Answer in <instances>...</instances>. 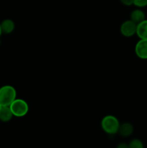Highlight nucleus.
Segmentation results:
<instances>
[{
  "label": "nucleus",
  "mask_w": 147,
  "mask_h": 148,
  "mask_svg": "<svg viewBox=\"0 0 147 148\" xmlns=\"http://www.w3.org/2000/svg\"><path fill=\"white\" fill-rule=\"evenodd\" d=\"M120 124L119 120L113 115H107L101 121V127L105 133L108 134H115L118 133Z\"/></svg>",
  "instance_id": "obj_1"
},
{
  "label": "nucleus",
  "mask_w": 147,
  "mask_h": 148,
  "mask_svg": "<svg viewBox=\"0 0 147 148\" xmlns=\"http://www.w3.org/2000/svg\"><path fill=\"white\" fill-rule=\"evenodd\" d=\"M17 98V90L12 85H4L0 88V104L2 106H10Z\"/></svg>",
  "instance_id": "obj_2"
},
{
  "label": "nucleus",
  "mask_w": 147,
  "mask_h": 148,
  "mask_svg": "<svg viewBox=\"0 0 147 148\" xmlns=\"http://www.w3.org/2000/svg\"><path fill=\"white\" fill-rule=\"evenodd\" d=\"M14 116L23 117L25 116L29 112V105L26 101L20 98H16L11 105L10 106Z\"/></svg>",
  "instance_id": "obj_3"
},
{
  "label": "nucleus",
  "mask_w": 147,
  "mask_h": 148,
  "mask_svg": "<svg viewBox=\"0 0 147 148\" xmlns=\"http://www.w3.org/2000/svg\"><path fill=\"white\" fill-rule=\"evenodd\" d=\"M136 23L133 22L131 20H125L121 24L120 30V33L124 37L129 38L136 34Z\"/></svg>",
  "instance_id": "obj_4"
},
{
  "label": "nucleus",
  "mask_w": 147,
  "mask_h": 148,
  "mask_svg": "<svg viewBox=\"0 0 147 148\" xmlns=\"http://www.w3.org/2000/svg\"><path fill=\"white\" fill-rule=\"evenodd\" d=\"M135 53L138 58L147 59V39H140L135 46Z\"/></svg>",
  "instance_id": "obj_5"
},
{
  "label": "nucleus",
  "mask_w": 147,
  "mask_h": 148,
  "mask_svg": "<svg viewBox=\"0 0 147 148\" xmlns=\"http://www.w3.org/2000/svg\"><path fill=\"white\" fill-rule=\"evenodd\" d=\"M0 24H1V31L4 34H10L14 31L15 28V24L11 19H5L1 23H0Z\"/></svg>",
  "instance_id": "obj_6"
},
{
  "label": "nucleus",
  "mask_w": 147,
  "mask_h": 148,
  "mask_svg": "<svg viewBox=\"0 0 147 148\" xmlns=\"http://www.w3.org/2000/svg\"><path fill=\"white\" fill-rule=\"evenodd\" d=\"M133 127L131 123L125 122L120 125L118 133L122 137H129L133 134Z\"/></svg>",
  "instance_id": "obj_7"
},
{
  "label": "nucleus",
  "mask_w": 147,
  "mask_h": 148,
  "mask_svg": "<svg viewBox=\"0 0 147 148\" xmlns=\"http://www.w3.org/2000/svg\"><path fill=\"white\" fill-rule=\"evenodd\" d=\"M136 35L140 39H147V20L137 24Z\"/></svg>",
  "instance_id": "obj_8"
},
{
  "label": "nucleus",
  "mask_w": 147,
  "mask_h": 148,
  "mask_svg": "<svg viewBox=\"0 0 147 148\" xmlns=\"http://www.w3.org/2000/svg\"><path fill=\"white\" fill-rule=\"evenodd\" d=\"M14 116L10 106H2L0 110V121L9 122Z\"/></svg>",
  "instance_id": "obj_9"
},
{
  "label": "nucleus",
  "mask_w": 147,
  "mask_h": 148,
  "mask_svg": "<svg viewBox=\"0 0 147 148\" xmlns=\"http://www.w3.org/2000/svg\"><path fill=\"white\" fill-rule=\"evenodd\" d=\"M146 19V14L143 10H140V9H136L134 10L133 11L131 12V19L130 20H132L136 24H138L139 23L142 22Z\"/></svg>",
  "instance_id": "obj_10"
},
{
  "label": "nucleus",
  "mask_w": 147,
  "mask_h": 148,
  "mask_svg": "<svg viewBox=\"0 0 147 148\" xmlns=\"http://www.w3.org/2000/svg\"><path fill=\"white\" fill-rule=\"evenodd\" d=\"M129 148H144L142 142L138 139H133L128 144Z\"/></svg>",
  "instance_id": "obj_11"
},
{
  "label": "nucleus",
  "mask_w": 147,
  "mask_h": 148,
  "mask_svg": "<svg viewBox=\"0 0 147 148\" xmlns=\"http://www.w3.org/2000/svg\"><path fill=\"white\" fill-rule=\"evenodd\" d=\"M133 4L138 7H146L147 0H134Z\"/></svg>",
  "instance_id": "obj_12"
},
{
  "label": "nucleus",
  "mask_w": 147,
  "mask_h": 148,
  "mask_svg": "<svg viewBox=\"0 0 147 148\" xmlns=\"http://www.w3.org/2000/svg\"><path fill=\"white\" fill-rule=\"evenodd\" d=\"M121 3L125 6H131L133 4L134 0H120Z\"/></svg>",
  "instance_id": "obj_13"
},
{
  "label": "nucleus",
  "mask_w": 147,
  "mask_h": 148,
  "mask_svg": "<svg viewBox=\"0 0 147 148\" xmlns=\"http://www.w3.org/2000/svg\"><path fill=\"white\" fill-rule=\"evenodd\" d=\"M116 148H129V147H128V144H126L125 143H121L119 145H118Z\"/></svg>",
  "instance_id": "obj_14"
},
{
  "label": "nucleus",
  "mask_w": 147,
  "mask_h": 148,
  "mask_svg": "<svg viewBox=\"0 0 147 148\" xmlns=\"http://www.w3.org/2000/svg\"><path fill=\"white\" fill-rule=\"evenodd\" d=\"M2 34V31H1V24H0V36H1Z\"/></svg>",
  "instance_id": "obj_15"
},
{
  "label": "nucleus",
  "mask_w": 147,
  "mask_h": 148,
  "mask_svg": "<svg viewBox=\"0 0 147 148\" xmlns=\"http://www.w3.org/2000/svg\"><path fill=\"white\" fill-rule=\"evenodd\" d=\"M1 107H2V106H1V104H0V110H1Z\"/></svg>",
  "instance_id": "obj_16"
}]
</instances>
